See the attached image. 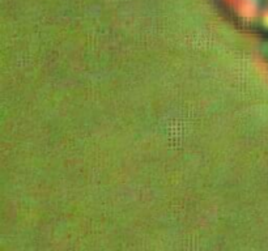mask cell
<instances>
[{
  "label": "cell",
  "instance_id": "obj_2",
  "mask_svg": "<svg viewBox=\"0 0 268 251\" xmlns=\"http://www.w3.org/2000/svg\"><path fill=\"white\" fill-rule=\"evenodd\" d=\"M263 22H264V24L268 27V9L264 13H263Z\"/></svg>",
  "mask_w": 268,
  "mask_h": 251
},
{
  "label": "cell",
  "instance_id": "obj_1",
  "mask_svg": "<svg viewBox=\"0 0 268 251\" xmlns=\"http://www.w3.org/2000/svg\"><path fill=\"white\" fill-rule=\"evenodd\" d=\"M237 8L239 15L244 18H254L258 13L256 0H238Z\"/></svg>",
  "mask_w": 268,
  "mask_h": 251
}]
</instances>
